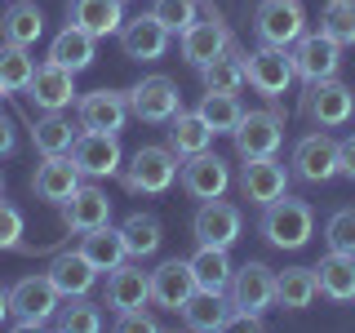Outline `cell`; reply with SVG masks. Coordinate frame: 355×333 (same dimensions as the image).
Wrapping results in <instances>:
<instances>
[{
	"label": "cell",
	"mask_w": 355,
	"mask_h": 333,
	"mask_svg": "<svg viewBox=\"0 0 355 333\" xmlns=\"http://www.w3.org/2000/svg\"><path fill=\"white\" fill-rule=\"evenodd\" d=\"M262 240L271 249H302L315 231V209L306 200H293V196H280L271 205H262V222H258Z\"/></svg>",
	"instance_id": "6da1fadb"
},
{
	"label": "cell",
	"mask_w": 355,
	"mask_h": 333,
	"mask_svg": "<svg viewBox=\"0 0 355 333\" xmlns=\"http://www.w3.org/2000/svg\"><path fill=\"white\" fill-rule=\"evenodd\" d=\"M178 178V155L169 147H138L120 164V182L129 196H164Z\"/></svg>",
	"instance_id": "7a4b0ae2"
},
{
	"label": "cell",
	"mask_w": 355,
	"mask_h": 333,
	"mask_svg": "<svg viewBox=\"0 0 355 333\" xmlns=\"http://www.w3.org/2000/svg\"><path fill=\"white\" fill-rule=\"evenodd\" d=\"M244 80H249V89L262 94L266 103H280L297 80L288 49H280V44H258L253 53H244Z\"/></svg>",
	"instance_id": "3957f363"
},
{
	"label": "cell",
	"mask_w": 355,
	"mask_h": 333,
	"mask_svg": "<svg viewBox=\"0 0 355 333\" xmlns=\"http://www.w3.org/2000/svg\"><path fill=\"white\" fill-rule=\"evenodd\" d=\"M62 307V293L53 289L49 275H22V280L9 289V316H14V329H44Z\"/></svg>",
	"instance_id": "277c9868"
},
{
	"label": "cell",
	"mask_w": 355,
	"mask_h": 333,
	"mask_svg": "<svg viewBox=\"0 0 355 333\" xmlns=\"http://www.w3.org/2000/svg\"><path fill=\"white\" fill-rule=\"evenodd\" d=\"M67 155H71V164L80 169V178H89V182H98V178H116L120 164H125L120 133H98V129H80Z\"/></svg>",
	"instance_id": "5b68a950"
},
{
	"label": "cell",
	"mask_w": 355,
	"mask_h": 333,
	"mask_svg": "<svg viewBox=\"0 0 355 333\" xmlns=\"http://www.w3.org/2000/svg\"><path fill=\"white\" fill-rule=\"evenodd\" d=\"M253 31H258L262 44H297L306 36V9L302 0H262L258 9H253Z\"/></svg>",
	"instance_id": "8992f818"
},
{
	"label": "cell",
	"mask_w": 355,
	"mask_h": 333,
	"mask_svg": "<svg viewBox=\"0 0 355 333\" xmlns=\"http://www.w3.org/2000/svg\"><path fill=\"white\" fill-rule=\"evenodd\" d=\"M200 14H205V18H196L191 27L182 31V58L191 62V67L214 62L218 53H227L231 40H236V36H231V27H227V18H222L218 9L209 5V0L200 5Z\"/></svg>",
	"instance_id": "52a82bcc"
},
{
	"label": "cell",
	"mask_w": 355,
	"mask_h": 333,
	"mask_svg": "<svg viewBox=\"0 0 355 333\" xmlns=\"http://www.w3.org/2000/svg\"><path fill=\"white\" fill-rule=\"evenodd\" d=\"M182 111V94L169 76H142L129 89V116H138L142 125H169Z\"/></svg>",
	"instance_id": "ba28073f"
},
{
	"label": "cell",
	"mask_w": 355,
	"mask_h": 333,
	"mask_svg": "<svg viewBox=\"0 0 355 333\" xmlns=\"http://www.w3.org/2000/svg\"><path fill=\"white\" fill-rule=\"evenodd\" d=\"M302 116L315 120L320 129H338V125H347V120L355 116V94L338 80V76L311 80L306 94H302Z\"/></svg>",
	"instance_id": "9c48e42d"
},
{
	"label": "cell",
	"mask_w": 355,
	"mask_h": 333,
	"mask_svg": "<svg viewBox=\"0 0 355 333\" xmlns=\"http://www.w3.org/2000/svg\"><path fill=\"white\" fill-rule=\"evenodd\" d=\"M236 138V151L240 160H253V155H275L284 142V111H244L240 125L231 129Z\"/></svg>",
	"instance_id": "30bf717a"
},
{
	"label": "cell",
	"mask_w": 355,
	"mask_h": 333,
	"mask_svg": "<svg viewBox=\"0 0 355 333\" xmlns=\"http://www.w3.org/2000/svg\"><path fill=\"white\" fill-rule=\"evenodd\" d=\"M293 178H302V182H311V187L342 178L338 138H329V133H306V138H297V147H293Z\"/></svg>",
	"instance_id": "8fae6325"
},
{
	"label": "cell",
	"mask_w": 355,
	"mask_h": 333,
	"mask_svg": "<svg viewBox=\"0 0 355 333\" xmlns=\"http://www.w3.org/2000/svg\"><path fill=\"white\" fill-rule=\"evenodd\" d=\"M288 58H293L297 80H329V76L342 71V44L324 36V31H306L297 44H288Z\"/></svg>",
	"instance_id": "7c38bea8"
},
{
	"label": "cell",
	"mask_w": 355,
	"mask_h": 333,
	"mask_svg": "<svg viewBox=\"0 0 355 333\" xmlns=\"http://www.w3.org/2000/svg\"><path fill=\"white\" fill-rule=\"evenodd\" d=\"M227 298L236 311H253V316H266L275 307V271L266 262H244L240 271H231Z\"/></svg>",
	"instance_id": "4fadbf2b"
},
{
	"label": "cell",
	"mask_w": 355,
	"mask_h": 333,
	"mask_svg": "<svg viewBox=\"0 0 355 333\" xmlns=\"http://www.w3.org/2000/svg\"><path fill=\"white\" fill-rule=\"evenodd\" d=\"M178 182H182V191L191 200H218V196H227V187H231V164L214 151L187 155V160L178 164Z\"/></svg>",
	"instance_id": "5bb4252c"
},
{
	"label": "cell",
	"mask_w": 355,
	"mask_h": 333,
	"mask_svg": "<svg viewBox=\"0 0 355 333\" xmlns=\"http://www.w3.org/2000/svg\"><path fill=\"white\" fill-rule=\"evenodd\" d=\"M288 178L293 169H284L275 155H253L240 164V196L249 205H271V200L288 196Z\"/></svg>",
	"instance_id": "9a60e30c"
},
{
	"label": "cell",
	"mask_w": 355,
	"mask_h": 333,
	"mask_svg": "<svg viewBox=\"0 0 355 333\" xmlns=\"http://www.w3.org/2000/svg\"><path fill=\"white\" fill-rule=\"evenodd\" d=\"M76 120L80 129L120 133L129 120V89H94V94L76 98Z\"/></svg>",
	"instance_id": "2e32d148"
},
{
	"label": "cell",
	"mask_w": 355,
	"mask_h": 333,
	"mask_svg": "<svg viewBox=\"0 0 355 333\" xmlns=\"http://www.w3.org/2000/svg\"><path fill=\"white\" fill-rule=\"evenodd\" d=\"M22 94H27L31 107H40V111H62V107L76 103V71H67V67L44 58L36 71H31V80H27Z\"/></svg>",
	"instance_id": "e0dca14e"
},
{
	"label": "cell",
	"mask_w": 355,
	"mask_h": 333,
	"mask_svg": "<svg viewBox=\"0 0 355 333\" xmlns=\"http://www.w3.org/2000/svg\"><path fill=\"white\" fill-rule=\"evenodd\" d=\"M240 227H244V218H240V209L231 205V200H205V205L196 209V222H191V231H196V240L200 244H218V249H231V244L240 240Z\"/></svg>",
	"instance_id": "ac0fdd59"
},
{
	"label": "cell",
	"mask_w": 355,
	"mask_h": 333,
	"mask_svg": "<svg viewBox=\"0 0 355 333\" xmlns=\"http://www.w3.org/2000/svg\"><path fill=\"white\" fill-rule=\"evenodd\" d=\"M120 49L133 62H155L169 53V27H164L155 14H138L120 27Z\"/></svg>",
	"instance_id": "d6986e66"
},
{
	"label": "cell",
	"mask_w": 355,
	"mask_h": 333,
	"mask_svg": "<svg viewBox=\"0 0 355 333\" xmlns=\"http://www.w3.org/2000/svg\"><path fill=\"white\" fill-rule=\"evenodd\" d=\"M80 187V169L71 164V155H44L36 164V173H31V191H36L44 205H67L71 191Z\"/></svg>",
	"instance_id": "ffe728a7"
},
{
	"label": "cell",
	"mask_w": 355,
	"mask_h": 333,
	"mask_svg": "<svg viewBox=\"0 0 355 333\" xmlns=\"http://www.w3.org/2000/svg\"><path fill=\"white\" fill-rule=\"evenodd\" d=\"M62 209V227L67 231H76V236H80V231H94V227H107L111 222V200H107V191L103 187H94V182H80L71 191V200H67V205H58Z\"/></svg>",
	"instance_id": "44dd1931"
},
{
	"label": "cell",
	"mask_w": 355,
	"mask_h": 333,
	"mask_svg": "<svg viewBox=\"0 0 355 333\" xmlns=\"http://www.w3.org/2000/svg\"><path fill=\"white\" fill-rule=\"evenodd\" d=\"M120 5L125 0H67V22L89 31L94 40L120 36V27H125V9Z\"/></svg>",
	"instance_id": "7402d4cb"
},
{
	"label": "cell",
	"mask_w": 355,
	"mask_h": 333,
	"mask_svg": "<svg viewBox=\"0 0 355 333\" xmlns=\"http://www.w3.org/2000/svg\"><path fill=\"white\" fill-rule=\"evenodd\" d=\"M196 293V275L187 258H169L151 271V302L164 311H182V302Z\"/></svg>",
	"instance_id": "603a6c76"
},
{
	"label": "cell",
	"mask_w": 355,
	"mask_h": 333,
	"mask_svg": "<svg viewBox=\"0 0 355 333\" xmlns=\"http://www.w3.org/2000/svg\"><path fill=\"white\" fill-rule=\"evenodd\" d=\"M151 302V271L133 262H120L107 271V307L116 311H133V307H147Z\"/></svg>",
	"instance_id": "cb8c5ba5"
},
{
	"label": "cell",
	"mask_w": 355,
	"mask_h": 333,
	"mask_svg": "<svg viewBox=\"0 0 355 333\" xmlns=\"http://www.w3.org/2000/svg\"><path fill=\"white\" fill-rule=\"evenodd\" d=\"M44 275L53 280V289H58L62 298H80V293L94 289L98 266L89 262L80 249H62V253H53V258H49V271H44Z\"/></svg>",
	"instance_id": "d4e9b609"
},
{
	"label": "cell",
	"mask_w": 355,
	"mask_h": 333,
	"mask_svg": "<svg viewBox=\"0 0 355 333\" xmlns=\"http://www.w3.org/2000/svg\"><path fill=\"white\" fill-rule=\"evenodd\" d=\"M315 284L329 302H351L355 298V253H324L315 262Z\"/></svg>",
	"instance_id": "484cf974"
},
{
	"label": "cell",
	"mask_w": 355,
	"mask_h": 333,
	"mask_svg": "<svg viewBox=\"0 0 355 333\" xmlns=\"http://www.w3.org/2000/svg\"><path fill=\"white\" fill-rule=\"evenodd\" d=\"M196 71H200V85H205L209 94H240L244 89V49L231 40L227 53H218L214 62L196 67Z\"/></svg>",
	"instance_id": "4316f807"
},
{
	"label": "cell",
	"mask_w": 355,
	"mask_h": 333,
	"mask_svg": "<svg viewBox=\"0 0 355 333\" xmlns=\"http://www.w3.org/2000/svg\"><path fill=\"white\" fill-rule=\"evenodd\" d=\"M214 138L218 133L205 125V116L200 111H178V116L169 120V151L173 155H200V151H209L214 147Z\"/></svg>",
	"instance_id": "83f0119b"
},
{
	"label": "cell",
	"mask_w": 355,
	"mask_h": 333,
	"mask_svg": "<svg viewBox=\"0 0 355 333\" xmlns=\"http://www.w3.org/2000/svg\"><path fill=\"white\" fill-rule=\"evenodd\" d=\"M40 31H44V14L36 0H14L5 9V18H0V40L22 44V49H31L40 40Z\"/></svg>",
	"instance_id": "f1b7e54d"
},
{
	"label": "cell",
	"mask_w": 355,
	"mask_h": 333,
	"mask_svg": "<svg viewBox=\"0 0 355 333\" xmlns=\"http://www.w3.org/2000/svg\"><path fill=\"white\" fill-rule=\"evenodd\" d=\"M227 311H231V298H227V293L196 289V293L182 302V325L196 329V333H214V329L227 325Z\"/></svg>",
	"instance_id": "f546056e"
},
{
	"label": "cell",
	"mask_w": 355,
	"mask_h": 333,
	"mask_svg": "<svg viewBox=\"0 0 355 333\" xmlns=\"http://www.w3.org/2000/svg\"><path fill=\"white\" fill-rule=\"evenodd\" d=\"M191 275H196V289H209V293H227V284H231V258H227V249H218V244H200V249L191 253Z\"/></svg>",
	"instance_id": "4dcf8cb0"
},
{
	"label": "cell",
	"mask_w": 355,
	"mask_h": 333,
	"mask_svg": "<svg viewBox=\"0 0 355 333\" xmlns=\"http://www.w3.org/2000/svg\"><path fill=\"white\" fill-rule=\"evenodd\" d=\"M80 253L89 262L98 266V271H111V266H120L129 258L125 249V236H120V227H94V231H80Z\"/></svg>",
	"instance_id": "1f68e13d"
},
{
	"label": "cell",
	"mask_w": 355,
	"mask_h": 333,
	"mask_svg": "<svg viewBox=\"0 0 355 333\" xmlns=\"http://www.w3.org/2000/svg\"><path fill=\"white\" fill-rule=\"evenodd\" d=\"M320 284H315V266H288V271L275 275V302L284 311H306L315 302Z\"/></svg>",
	"instance_id": "d6a6232c"
},
{
	"label": "cell",
	"mask_w": 355,
	"mask_h": 333,
	"mask_svg": "<svg viewBox=\"0 0 355 333\" xmlns=\"http://www.w3.org/2000/svg\"><path fill=\"white\" fill-rule=\"evenodd\" d=\"M49 62L67 67V71H85V67L94 62V36L67 22L58 36H53V44H49Z\"/></svg>",
	"instance_id": "836d02e7"
},
{
	"label": "cell",
	"mask_w": 355,
	"mask_h": 333,
	"mask_svg": "<svg viewBox=\"0 0 355 333\" xmlns=\"http://www.w3.org/2000/svg\"><path fill=\"white\" fill-rule=\"evenodd\" d=\"M76 133H80V125H71L62 111H44L36 120V129H31V142H36L40 155H62V151H71Z\"/></svg>",
	"instance_id": "e575fe53"
},
{
	"label": "cell",
	"mask_w": 355,
	"mask_h": 333,
	"mask_svg": "<svg viewBox=\"0 0 355 333\" xmlns=\"http://www.w3.org/2000/svg\"><path fill=\"white\" fill-rule=\"evenodd\" d=\"M120 236H125L129 258H151V253L160 249V240H164V227H160L155 214H129L120 222Z\"/></svg>",
	"instance_id": "d590c367"
},
{
	"label": "cell",
	"mask_w": 355,
	"mask_h": 333,
	"mask_svg": "<svg viewBox=\"0 0 355 333\" xmlns=\"http://www.w3.org/2000/svg\"><path fill=\"white\" fill-rule=\"evenodd\" d=\"M31 71H36L31 53L22 49V44L0 40V89H5V94H18V89H27Z\"/></svg>",
	"instance_id": "8d00e7d4"
},
{
	"label": "cell",
	"mask_w": 355,
	"mask_h": 333,
	"mask_svg": "<svg viewBox=\"0 0 355 333\" xmlns=\"http://www.w3.org/2000/svg\"><path fill=\"white\" fill-rule=\"evenodd\" d=\"M200 116H205V125L214 129V133H231L240 125V116H244V107H240V98L236 94H209L205 89V98H200Z\"/></svg>",
	"instance_id": "74e56055"
},
{
	"label": "cell",
	"mask_w": 355,
	"mask_h": 333,
	"mask_svg": "<svg viewBox=\"0 0 355 333\" xmlns=\"http://www.w3.org/2000/svg\"><path fill=\"white\" fill-rule=\"evenodd\" d=\"M58 329L62 333H98V329H103V311H98L94 302H85V293L80 298H62Z\"/></svg>",
	"instance_id": "f35d334b"
},
{
	"label": "cell",
	"mask_w": 355,
	"mask_h": 333,
	"mask_svg": "<svg viewBox=\"0 0 355 333\" xmlns=\"http://www.w3.org/2000/svg\"><path fill=\"white\" fill-rule=\"evenodd\" d=\"M320 31L333 36L338 44H355V0H329L324 18H320Z\"/></svg>",
	"instance_id": "ab89813d"
},
{
	"label": "cell",
	"mask_w": 355,
	"mask_h": 333,
	"mask_svg": "<svg viewBox=\"0 0 355 333\" xmlns=\"http://www.w3.org/2000/svg\"><path fill=\"white\" fill-rule=\"evenodd\" d=\"M151 14L160 18L164 27H169V36H173V31L182 36V31L196 22V14H200V0H155V5H151Z\"/></svg>",
	"instance_id": "60d3db41"
},
{
	"label": "cell",
	"mask_w": 355,
	"mask_h": 333,
	"mask_svg": "<svg viewBox=\"0 0 355 333\" xmlns=\"http://www.w3.org/2000/svg\"><path fill=\"white\" fill-rule=\"evenodd\" d=\"M324 240L333 253H355V209H338L324 222Z\"/></svg>",
	"instance_id": "b9f144b4"
},
{
	"label": "cell",
	"mask_w": 355,
	"mask_h": 333,
	"mask_svg": "<svg viewBox=\"0 0 355 333\" xmlns=\"http://www.w3.org/2000/svg\"><path fill=\"white\" fill-rule=\"evenodd\" d=\"M0 249H22V214L0 200Z\"/></svg>",
	"instance_id": "7bdbcfd3"
},
{
	"label": "cell",
	"mask_w": 355,
	"mask_h": 333,
	"mask_svg": "<svg viewBox=\"0 0 355 333\" xmlns=\"http://www.w3.org/2000/svg\"><path fill=\"white\" fill-rule=\"evenodd\" d=\"M116 329L120 333H151V329H160V325H155V316H151V311L147 307H133V311H120V316H116Z\"/></svg>",
	"instance_id": "ee69618b"
},
{
	"label": "cell",
	"mask_w": 355,
	"mask_h": 333,
	"mask_svg": "<svg viewBox=\"0 0 355 333\" xmlns=\"http://www.w3.org/2000/svg\"><path fill=\"white\" fill-rule=\"evenodd\" d=\"M338 155H342V178H351V182H355V133L338 142Z\"/></svg>",
	"instance_id": "f6af8a7d"
},
{
	"label": "cell",
	"mask_w": 355,
	"mask_h": 333,
	"mask_svg": "<svg viewBox=\"0 0 355 333\" xmlns=\"http://www.w3.org/2000/svg\"><path fill=\"white\" fill-rule=\"evenodd\" d=\"M14 147H18V133H14V125H9L5 116H0V155H14Z\"/></svg>",
	"instance_id": "bcb514c9"
},
{
	"label": "cell",
	"mask_w": 355,
	"mask_h": 333,
	"mask_svg": "<svg viewBox=\"0 0 355 333\" xmlns=\"http://www.w3.org/2000/svg\"><path fill=\"white\" fill-rule=\"evenodd\" d=\"M5 320H9V289L0 284V325H5Z\"/></svg>",
	"instance_id": "7dc6e473"
},
{
	"label": "cell",
	"mask_w": 355,
	"mask_h": 333,
	"mask_svg": "<svg viewBox=\"0 0 355 333\" xmlns=\"http://www.w3.org/2000/svg\"><path fill=\"white\" fill-rule=\"evenodd\" d=\"M0 196H5V173H0Z\"/></svg>",
	"instance_id": "c3c4849f"
},
{
	"label": "cell",
	"mask_w": 355,
	"mask_h": 333,
	"mask_svg": "<svg viewBox=\"0 0 355 333\" xmlns=\"http://www.w3.org/2000/svg\"><path fill=\"white\" fill-rule=\"evenodd\" d=\"M0 103H5V89H0Z\"/></svg>",
	"instance_id": "681fc988"
}]
</instances>
